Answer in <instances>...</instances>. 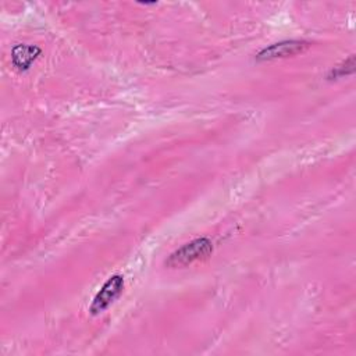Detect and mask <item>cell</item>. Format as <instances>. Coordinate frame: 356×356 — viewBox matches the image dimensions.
Returning a JSON list of instances; mask_svg holds the SVG:
<instances>
[{"label":"cell","instance_id":"6da1fadb","mask_svg":"<svg viewBox=\"0 0 356 356\" xmlns=\"http://www.w3.org/2000/svg\"><path fill=\"white\" fill-rule=\"evenodd\" d=\"M213 252V245L207 238H199L185 243L168 256L165 264L168 267H184L197 260L207 259Z\"/></svg>","mask_w":356,"mask_h":356},{"label":"cell","instance_id":"7a4b0ae2","mask_svg":"<svg viewBox=\"0 0 356 356\" xmlns=\"http://www.w3.org/2000/svg\"><path fill=\"white\" fill-rule=\"evenodd\" d=\"M124 289V278L118 274L110 277L102 289L96 293L92 305H90V312L92 314H99L104 309H107L122 292Z\"/></svg>","mask_w":356,"mask_h":356},{"label":"cell","instance_id":"3957f363","mask_svg":"<svg viewBox=\"0 0 356 356\" xmlns=\"http://www.w3.org/2000/svg\"><path fill=\"white\" fill-rule=\"evenodd\" d=\"M309 47L307 42L303 40H285L280 43H274L266 49H263L256 58L257 60H273V58H282L299 54Z\"/></svg>","mask_w":356,"mask_h":356},{"label":"cell","instance_id":"277c9868","mask_svg":"<svg viewBox=\"0 0 356 356\" xmlns=\"http://www.w3.org/2000/svg\"><path fill=\"white\" fill-rule=\"evenodd\" d=\"M39 54H40V49L36 46L18 44L13 49L11 57H13L14 65L18 70H28Z\"/></svg>","mask_w":356,"mask_h":356},{"label":"cell","instance_id":"5b68a950","mask_svg":"<svg viewBox=\"0 0 356 356\" xmlns=\"http://www.w3.org/2000/svg\"><path fill=\"white\" fill-rule=\"evenodd\" d=\"M353 70H355V57H353V56H350V57H349L343 64H341V65L335 67V70H332V72H331L330 78H332V76L338 78V76L349 75V74H352V72H353Z\"/></svg>","mask_w":356,"mask_h":356}]
</instances>
